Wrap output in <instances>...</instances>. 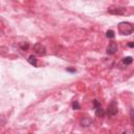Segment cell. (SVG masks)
Listing matches in <instances>:
<instances>
[{
    "label": "cell",
    "instance_id": "cell-11",
    "mask_svg": "<svg viewBox=\"0 0 134 134\" xmlns=\"http://www.w3.org/2000/svg\"><path fill=\"white\" fill-rule=\"evenodd\" d=\"M106 37H107L108 39H113V38L115 37V34H114V31H113L112 29H110V30H107Z\"/></svg>",
    "mask_w": 134,
    "mask_h": 134
},
{
    "label": "cell",
    "instance_id": "cell-5",
    "mask_svg": "<svg viewBox=\"0 0 134 134\" xmlns=\"http://www.w3.org/2000/svg\"><path fill=\"white\" fill-rule=\"evenodd\" d=\"M108 13L112 15H124L126 13L125 7H110L108 8Z\"/></svg>",
    "mask_w": 134,
    "mask_h": 134
},
{
    "label": "cell",
    "instance_id": "cell-2",
    "mask_svg": "<svg viewBox=\"0 0 134 134\" xmlns=\"http://www.w3.org/2000/svg\"><path fill=\"white\" fill-rule=\"evenodd\" d=\"M117 111H118V109H117V103H116V100H112V102L109 104V106H108V110H107L108 116H109V117L114 116V115L117 113Z\"/></svg>",
    "mask_w": 134,
    "mask_h": 134
},
{
    "label": "cell",
    "instance_id": "cell-13",
    "mask_svg": "<svg viewBox=\"0 0 134 134\" xmlns=\"http://www.w3.org/2000/svg\"><path fill=\"white\" fill-rule=\"evenodd\" d=\"M130 115H131V120H132V122L134 124V112H133V110L130 111Z\"/></svg>",
    "mask_w": 134,
    "mask_h": 134
},
{
    "label": "cell",
    "instance_id": "cell-3",
    "mask_svg": "<svg viewBox=\"0 0 134 134\" xmlns=\"http://www.w3.org/2000/svg\"><path fill=\"white\" fill-rule=\"evenodd\" d=\"M93 105H94L95 115H96V116H98V117H103V116L106 114V112H105V110L103 109V107H102L100 103H99L97 99H94V100H93Z\"/></svg>",
    "mask_w": 134,
    "mask_h": 134
},
{
    "label": "cell",
    "instance_id": "cell-14",
    "mask_svg": "<svg viewBox=\"0 0 134 134\" xmlns=\"http://www.w3.org/2000/svg\"><path fill=\"white\" fill-rule=\"evenodd\" d=\"M0 118H1V126H4V124H5V118H4V116L2 115Z\"/></svg>",
    "mask_w": 134,
    "mask_h": 134
},
{
    "label": "cell",
    "instance_id": "cell-10",
    "mask_svg": "<svg viewBox=\"0 0 134 134\" xmlns=\"http://www.w3.org/2000/svg\"><path fill=\"white\" fill-rule=\"evenodd\" d=\"M20 48H21L22 50H24V51L28 50V48H29L28 42H22V43H20Z\"/></svg>",
    "mask_w": 134,
    "mask_h": 134
},
{
    "label": "cell",
    "instance_id": "cell-1",
    "mask_svg": "<svg viewBox=\"0 0 134 134\" xmlns=\"http://www.w3.org/2000/svg\"><path fill=\"white\" fill-rule=\"evenodd\" d=\"M134 31V25L130 22H120L118 24V32L124 36H129Z\"/></svg>",
    "mask_w": 134,
    "mask_h": 134
},
{
    "label": "cell",
    "instance_id": "cell-4",
    "mask_svg": "<svg viewBox=\"0 0 134 134\" xmlns=\"http://www.w3.org/2000/svg\"><path fill=\"white\" fill-rule=\"evenodd\" d=\"M34 51H35L37 54H39V55H45V53H46V48H45V46H44L42 43H36V44L34 45Z\"/></svg>",
    "mask_w": 134,
    "mask_h": 134
},
{
    "label": "cell",
    "instance_id": "cell-8",
    "mask_svg": "<svg viewBox=\"0 0 134 134\" xmlns=\"http://www.w3.org/2000/svg\"><path fill=\"white\" fill-rule=\"evenodd\" d=\"M27 61H28V63H29L30 65H32L34 67H37V66H38V60H37V58H36L34 54H30V55L28 57Z\"/></svg>",
    "mask_w": 134,
    "mask_h": 134
},
{
    "label": "cell",
    "instance_id": "cell-7",
    "mask_svg": "<svg viewBox=\"0 0 134 134\" xmlns=\"http://www.w3.org/2000/svg\"><path fill=\"white\" fill-rule=\"evenodd\" d=\"M92 124V119L88 116H83L81 118V126L82 127H89Z\"/></svg>",
    "mask_w": 134,
    "mask_h": 134
},
{
    "label": "cell",
    "instance_id": "cell-15",
    "mask_svg": "<svg viewBox=\"0 0 134 134\" xmlns=\"http://www.w3.org/2000/svg\"><path fill=\"white\" fill-rule=\"evenodd\" d=\"M128 46L134 48V42H129V43H128Z\"/></svg>",
    "mask_w": 134,
    "mask_h": 134
},
{
    "label": "cell",
    "instance_id": "cell-17",
    "mask_svg": "<svg viewBox=\"0 0 134 134\" xmlns=\"http://www.w3.org/2000/svg\"><path fill=\"white\" fill-rule=\"evenodd\" d=\"M122 134H127V133H126V132H124V133H122Z\"/></svg>",
    "mask_w": 134,
    "mask_h": 134
},
{
    "label": "cell",
    "instance_id": "cell-16",
    "mask_svg": "<svg viewBox=\"0 0 134 134\" xmlns=\"http://www.w3.org/2000/svg\"><path fill=\"white\" fill-rule=\"evenodd\" d=\"M66 70H67V71H70V72H75V69H73V68H72V69H71V68H67Z\"/></svg>",
    "mask_w": 134,
    "mask_h": 134
},
{
    "label": "cell",
    "instance_id": "cell-9",
    "mask_svg": "<svg viewBox=\"0 0 134 134\" xmlns=\"http://www.w3.org/2000/svg\"><path fill=\"white\" fill-rule=\"evenodd\" d=\"M132 62H133L132 57H126V58H124V59H122V64H124V65H126V66H128V65L132 64Z\"/></svg>",
    "mask_w": 134,
    "mask_h": 134
},
{
    "label": "cell",
    "instance_id": "cell-6",
    "mask_svg": "<svg viewBox=\"0 0 134 134\" xmlns=\"http://www.w3.org/2000/svg\"><path fill=\"white\" fill-rule=\"evenodd\" d=\"M117 44L115 43V42H111L108 46H107V50H106V52L108 53V54H114L116 51H117Z\"/></svg>",
    "mask_w": 134,
    "mask_h": 134
},
{
    "label": "cell",
    "instance_id": "cell-12",
    "mask_svg": "<svg viewBox=\"0 0 134 134\" xmlns=\"http://www.w3.org/2000/svg\"><path fill=\"white\" fill-rule=\"evenodd\" d=\"M72 109H73V110H79V109H80V104H79L77 100H74V102L72 103Z\"/></svg>",
    "mask_w": 134,
    "mask_h": 134
}]
</instances>
